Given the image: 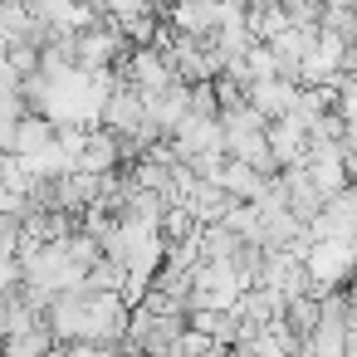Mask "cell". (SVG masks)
Masks as SVG:
<instances>
[{"instance_id": "obj_2", "label": "cell", "mask_w": 357, "mask_h": 357, "mask_svg": "<svg viewBox=\"0 0 357 357\" xmlns=\"http://www.w3.org/2000/svg\"><path fill=\"white\" fill-rule=\"evenodd\" d=\"M298 89H303V84H294V79H279V74H274V79H255V84H245V98H250V103L274 123V118H284V113L294 108Z\"/></svg>"}, {"instance_id": "obj_7", "label": "cell", "mask_w": 357, "mask_h": 357, "mask_svg": "<svg viewBox=\"0 0 357 357\" xmlns=\"http://www.w3.org/2000/svg\"><path fill=\"white\" fill-rule=\"evenodd\" d=\"M118 347H103V342H54L50 357H113Z\"/></svg>"}, {"instance_id": "obj_3", "label": "cell", "mask_w": 357, "mask_h": 357, "mask_svg": "<svg viewBox=\"0 0 357 357\" xmlns=\"http://www.w3.org/2000/svg\"><path fill=\"white\" fill-rule=\"evenodd\" d=\"M264 137H269V152H274L279 167H294V162H303V152H308V132H303V123H294L289 113L274 118V123L264 128Z\"/></svg>"}, {"instance_id": "obj_4", "label": "cell", "mask_w": 357, "mask_h": 357, "mask_svg": "<svg viewBox=\"0 0 357 357\" xmlns=\"http://www.w3.org/2000/svg\"><path fill=\"white\" fill-rule=\"evenodd\" d=\"M54 142V123L45 118V113H25L20 123H15V132H10V152L15 157H35V152H45Z\"/></svg>"}, {"instance_id": "obj_5", "label": "cell", "mask_w": 357, "mask_h": 357, "mask_svg": "<svg viewBox=\"0 0 357 357\" xmlns=\"http://www.w3.org/2000/svg\"><path fill=\"white\" fill-rule=\"evenodd\" d=\"M54 333H50V323L40 318L35 328H25V333H10V337H0V357H50L54 352Z\"/></svg>"}, {"instance_id": "obj_1", "label": "cell", "mask_w": 357, "mask_h": 357, "mask_svg": "<svg viewBox=\"0 0 357 357\" xmlns=\"http://www.w3.org/2000/svg\"><path fill=\"white\" fill-rule=\"evenodd\" d=\"M74 167H79V172H98V176L118 172V167H123V157H118V137H113L108 128H89L84 142H79V152H74Z\"/></svg>"}, {"instance_id": "obj_6", "label": "cell", "mask_w": 357, "mask_h": 357, "mask_svg": "<svg viewBox=\"0 0 357 357\" xmlns=\"http://www.w3.org/2000/svg\"><path fill=\"white\" fill-rule=\"evenodd\" d=\"M215 181H220L235 201H255V196L264 191V181H269V176H259L255 167H245V162L225 157V162H220V172H215Z\"/></svg>"}]
</instances>
